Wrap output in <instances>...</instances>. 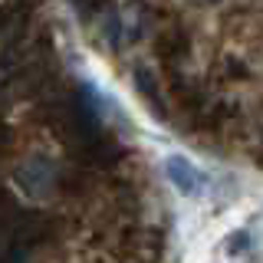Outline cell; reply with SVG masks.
<instances>
[{
  "mask_svg": "<svg viewBox=\"0 0 263 263\" xmlns=\"http://www.w3.org/2000/svg\"><path fill=\"white\" fill-rule=\"evenodd\" d=\"M168 178L181 187V194H197L204 184V175L187 158H168Z\"/></svg>",
  "mask_w": 263,
  "mask_h": 263,
  "instance_id": "cell-1",
  "label": "cell"
}]
</instances>
